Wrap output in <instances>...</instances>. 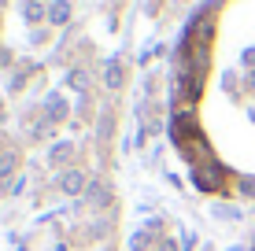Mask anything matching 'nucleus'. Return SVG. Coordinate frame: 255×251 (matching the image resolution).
<instances>
[{
	"label": "nucleus",
	"instance_id": "nucleus-6",
	"mask_svg": "<svg viewBox=\"0 0 255 251\" xmlns=\"http://www.w3.org/2000/svg\"><path fill=\"white\" fill-rule=\"evenodd\" d=\"M248 85H252V89H255V74H252V78H248Z\"/></svg>",
	"mask_w": 255,
	"mask_h": 251
},
{
	"label": "nucleus",
	"instance_id": "nucleus-2",
	"mask_svg": "<svg viewBox=\"0 0 255 251\" xmlns=\"http://www.w3.org/2000/svg\"><path fill=\"white\" fill-rule=\"evenodd\" d=\"M59 188H63V192H85V174H82V170H67V174H63V181H59Z\"/></svg>",
	"mask_w": 255,
	"mask_h": 251
},
{
	"label": "nucleus",
	"instance_id": "nucleus-5",
	"mask_svg": "<svg viewBox=\"0 0 255 251\" xmlns=\"http://www.w3.org/2000/svg\"><path fill=\"white\" fill-rule=\"evenodd\" d=\"M41 15H45V11H41L37 4H30V7H26V19H30V22H33V19H41Z\"/></svg>",
	"mask_w": 255,
	"mask_h": 251
},
{
	"label": "nucleus",
	"instance_id": "nucleus-4",
	"mask_svg": "<svg viewBox=\"0 0 255 251\" xmlns=\"http://www.w3.org/2000/svg\"><path fill=\"white\" fill-rule=\"evenodd\" d=\"M48 19H52V22H67V19H70V7H67V0H56V4H52Z\"/></svg>",
	"mask_w": 255,
	"mask_h": 251
},
{
	"label": "nucleus",
	"instance_id": "nucleus-1",
	"mask_svg": "<svg viewBox=\"0 0 255 251\" xmlns=\"http://www.w3.org/2000/svg\"><path fill=\"white\" fill-rule=\"evenodd\" d=\"M222 177H226V170H222V163H215V159L200 163L196 174H192L196 188H204V192H215V188H222Z\"/></svg>",
	"mask_w": 255,
	"mask_h": 251
},
{
	"label": "nucleus",
	"instance_id": "nucleus-3",
	"mask_svg": "<svg viewBox=\"0 0 255 251\" xmlns=\"http://www.w3.org/2000/svg\"><path fill=\"white\" fill-rule=\"evenodd\" d=\"M104 82H108V89H122V82H126V71H122V63H108V71H104Z\"/></svg>",
	"mask_w": 255,
	"mask_h": 251
}]
</instances>
